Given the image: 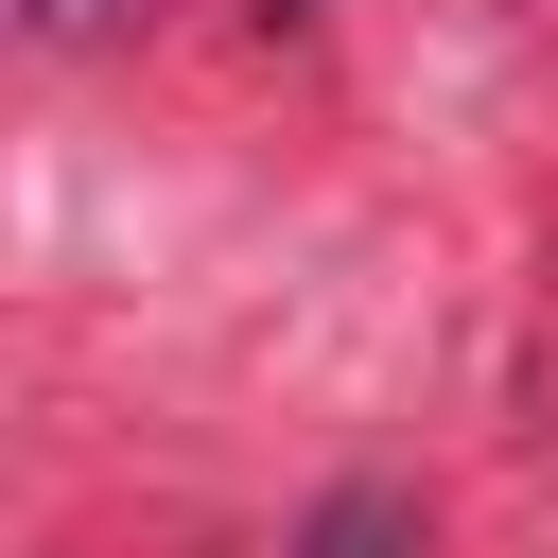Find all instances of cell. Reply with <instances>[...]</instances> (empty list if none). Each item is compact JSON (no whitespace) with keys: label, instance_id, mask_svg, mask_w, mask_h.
<instances>
[{"label":"cell","instance_id":"1","mask_svg":"<svg viewBox=\"0 0 558 558\" xmlns=\"http://www.w3.org/2000/svg\"><path fill=\"white\" fill-rule=\"evenodd\" d=\"M401 541H418V506H401V488H331V506L296 523V558H401Z\"/></svg>","mask_w":558,"mask_h":558},{"label":"cell","instance_id":"2","mask_svg":"<svg viewBox=\"0 0 558 558\" xmlns=\"http://www.w3.org/2000/svg\"><path fill=\"white\" fill-rule=\"evenodd\" d=\"M17 17H35V35H52V52H87V35H105V17H122V0H17Z\"/></svg>","mask_w":558,"mask_h":558},{"label":"cell","instance_id":"3","mask_svg":"<svg viewBox=\"0 0 558 558\" xmlns=\"http://www.w3.org/2000/svg\"><path fill=\"white\" fill-rule=\"evenodd\" d=\"M262 17H314V0H262Z\"/></svg>","mask_w":558,"mask_h":558}]
</instances>
